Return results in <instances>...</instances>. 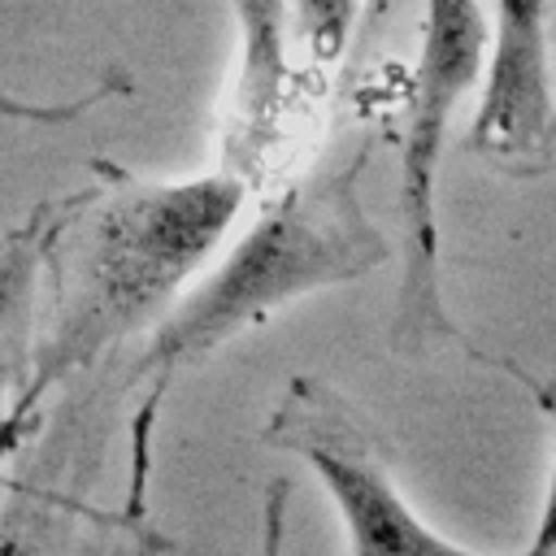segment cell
<instances>
[{
	"mask_svg": "<svg viewBox=\"0 0 556 556\" xmlns=\"http://www.w3.org/2000/svg\"><path fill=\"white\" fill-rule=\"evenodd\" d=\"M104 96H109V87H100V91H91V96H83V100H70V104H30V100H17V96H9V91L0 87V117L39 122V126H56V122L78 117L83 109H91V104H96V100H104Z\"/></svg>",
	"mask_w": 556,
	"mask_h": 556,
	"instance_id": "obj_9",
	"label": "cell"
},
{
	"mask_svg": "<svg viewBox=\"0 0 556 556\" xmlns=\"http://www.w3.org/2000/svg\"><path fill=\"white\" fill-rule=\"evenodd\" d=\"M552 122L556 83L547 52V0H495L469 148L495 161H530L547 148Z\"/></svg>",
	"mask_w": 556,
	"mask_h": 556,
	"instance_id": "obj_5",
	"label": "cell"
},
{
	"mask_svg": "<svg viewBox=\"0 0 556 556\" xmlns=\"http://www.w3.org/2000/svg\"><path fill=\"white\" fill-rule=\"evenodd\" d=\"M486 13L478 0H426L421 48L413 65L408 130L400 152V295H395V343L421 352L456 339L443 300V252H439V161L447 130L465 96L482 78Z\"/></svg>",
	"mask_w": 556,
	"mask_h": 556,
	"instance_id": "obj_3",
	"label": "cell"
},
{
	"mask_svg": "<svg viewBox=\"0 0 556 556\" xmlns=\"http://www.w3.org/2000/svg\"><path fill=\"white\" fill-rule=\"evenodd\" d=\"M287 504H291V482L274 478L265 491V508H261V552L256 556H282L287 543Z\"/></svg>",
	"mask_w": 556,
	"mask_h": 556,
	"instance_id": "obj_10",
	"label": "cell"
},
{
	"mask_svg": "<svg viewBox=\"0 0 556 556\" xmlns=\"http://www.w3.org/2000/svg\"><path fill=\"white\" fill-rule=\"evenodd\" d=\"M0 556H17V543H0Z\"/></svg>",
	"mask_w": 556,
	"mask_h": 556,
	"instance_id": "obj_12",
	"label": "cell"
},
{
	"mask_svg": "<svg viewBox=\"0 0 556 556\" xmlns=\"http://www.w3.org/2000/svg\"><path fill=\"white\" fill-rule=\"evenodd\" d=\"M369 152H352L317 174L287 182L226 256L161 317L135 378H169L182 365L213 356L235 334L269 321L287 304L365 282L387 265L391 239L369 217L361 178Z\"/></svg>",
	"mask_w": 556,
	"mask_h": 556,
	"instance_id": "obj_2",
	"label": "cell"
},
{
	"mask_svg": "<svg viewBox=\"0 0 556 556\" xmlns=\"http://www.w3.org/2000/svg\"><path fill=\"white\" fill-rule=\"evenodd\" d=\"M243 195L239 178L200 174L178 182L113 178L109 191L56 200L39 261L48 313L30 343V400L165 317L230 235Z\"/></svg>",
	"mask_w": 556,
	"mask_h": 556,
	"instance_id": "obj_1",
	"label": "cell"
},
{
	"mask_svg": "<svg viewBox=\"0 0 556 556\" xmlns=\"http://www.w3.org/2000/svg\"><path fill=\"white\" fill-rule=\"evenodd\" d=\"M239 22V70L222 135V174L243 187L269 182L291 148L300 122V78L287 56V0H230Z\"/></svg>",
	"mask_w": 556,
	"mask_h": 556,
	"instance_id": "obj_6",
	"label": "cell"
},
{
	"mask_svg": "<svg viewBox=\"0 0 556 556\" xmlns=\"http://www.w3.org/2000/svg\"><path fill=\"white\" fill-rule=\"evenodd\" d=\"M52 208L56 204H39L22 226H13L0 239V369L9 365V352L22 348V334L35 317V287Z\"/></svg>",
	"mask_w": 556,
	"mask_h": 556,
	"instance_id": "obj_7",
	"label": "cell"
},
{
	"mask_svg": "<svg viewBox=\"0 0 556 556\" xmlns=\"http://www.w3.org/2000/svg\"><path fill=\"white\" fill-rule=\"evenodd\" d=\"M265 439L321 478V491L343 521L348 556H495L439 534L408 504L378 434L330 382L304 374L291 378L265 421Z\"/></svg>",
	"mask_w": 556,
	"mask_h": 556,
	"instance_id": "obj_4",
	"label": "cell"
},
{
	"mask_svg": "<svg viewBox=\"0 0 556 556\" xmlns=\"http://www.w3.org/2000/svg\"><path fill=\"white\" fill-rule=\"evenodd\" d=\"M356 4L361 0H287L291 35L300 39L308 70L330 74L339 65V56L348 52V39H352Z\"/></svg>",
	"mask_w": 556,
	"mask_h": 556,
	"instance_id": "obj_8",
	"label": "cell"
},
{
	"mask_svg": "<svg viewBox=\"0 0 556 556\" xmlns=\"http://www.w3.org/2000/svg\"><path fill=\"white\" fill-rule=\"evenodd\" d=\"M517 556H556V421H552V473H547V495H543V508H539V526H534V539Z\"/></svg>",
	"mask_w": 556,
	"mask_h": 556,
	"instance_id": "obj_11",
	"label": "cell"
}]
</instances>
